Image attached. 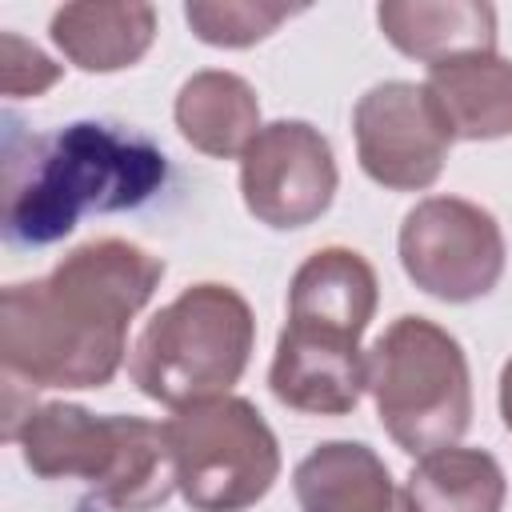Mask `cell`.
Listing matches in <instances>:
<instances>
[{
    "label": "cell",
    "mask_w": 512,
    "mask_h": 512,
    "mask_svg": "<svg viewBox=\"0 0 512 512\" xmlns=\"http://www.w3.org/2000/svg\"><path fill=\"white\" fill-rule=\"evenodd\" d=\"M296 8L292 4H252V0H224V4H188L184 20L204 44L216 48H248L264 40L276 24H284Z\"/></svg>",
    "instance_id": "obj_17"
},
{
    "label": "cell",
    "mask_w": 512,
    "mask_h": 512,
    "mask_svg": "<svg viewBox=\"0 0 512 512\" xmlns=\"http://www.w3.org/2000/svg\"><path fill=\"white\" fill-rule=\"evenodd\" d=\"M384 36L404 52L432 64L492 52L496 12L480 0H392L376 8Z\"/></svg>",
    "instance_id": "obj_12"
},
{
    "label": "cell",
    "mask_w": 512,
    "mask_h": 512,
    "mask_svg": "<svg viewBox=\"0 0 512 512\" xmlns=\"http://www.w3.org/2000/svg\"><path fill=\"white\" fill-rule=\"evenodd\" d=\"M296 500L304 512H408L384 460L368 444L328 440L296 464Z\"/></svg>",
    "instance_id": "obj_11"
},
{
    "label": "cell",
    "mask_w": 512,
    "mask_h": 512,
    "mask_svg": "<svg viewBox=\"0 0 512 512\" xmlns=\"http://www.w3.org/2000/svg\"><path fill=\"white\" fill-rule=\"evenodd\" d=\"M500 416H504V424H508V432H512V360H508L504 372H500Z\"/></svg>",
    "instance_id": "obj_19"
},
{
    "label": "cell",
    "mask_w": 512,
    "mask_h": 512,
    "mask_svg": "<svg viewBox=\"0 0 512 512\" xmlns=\"http://www.w3.org/2000/svg\"><path fill=\"white\" fill-rule=\"evenodd\" d=\"M164 152L120 124L76 120L56 136H32L28 160L4 148V236L56 244L84 212H124L164 184Z\"/></svg>",
    "instance_id": "obj_2"
},
{
    "label": "cell",
    "mask_w": 512,
    "mask_h": 512,
    "mask_svg": "<svg viewBox=\"0 0 512 512\" xmlns=\"http://www.w3.org/2000/svg\"><path fill=\"white\" fill-rule=\"evenodd\" d=\"M60 80V68L24 36L4 32L0 36V88L4 96L20 100V96H40Z\"/></svg>",
    "instance_id": "obj_18"
},
{
    "label": "cell",
    "mask_w": 512,
    "mask_h": 512,
    "mask_svg": "<svg viewBox=\"0 0 512 512\" xmlns=\"http://www.w3.org/2000/svg\"><path fill=\"white\" fill-rule=\"evenodd\" d=\"M352 132L360 168L396 192H420L436 184L448 144L456 140L428 88L408 80L368 88L352 112Z\"/></svg>",
    "instance_id": "obj_9"
},
{
    "label": "cell",
    "mask_w": 512,
    "mask_h": 512,
    "mask_svg": "<svg viewBox=\"0 0 512 512\" xmlns=\"http://www.w3.org/2000/svg\"><path fill=\"white\" fill-rule=\"evenodd\" d=\"M256 340L248 300L228 284L184 288L136 336L128 356L132 384L168 408L228 396L244 376Z\"/></svg>",
    "instance_id": "obj_5"
},
{
    "label": "cell",
    "mask_w": 512,
    "mask_h": 512,
    "mask_svg": "<svg viewBox=\"0 0 512 512\" xmlns=\"http://www.w3.org/2000/svg\"><path fill=\"white\" fill-rule=\"evenodd\" d=\"M400 264L428 296L464 304L496 288L504 272V236L480 204L432 196L400 224Z\"/></svg>",
    "instance_id": "obj_8"
},
{
    "label": "cell",
    "mask_w": 512,
    "mask_h": 512,
    "mask_svg": "<svg viewBox=\"0 0 512 512\" xmlns=\"http://www.w3.org/2000/svg\"><path fill=\"white\" fill-rule=\"evenodd\" d=\"M160 276V256L128 240H88L44 280L8 284L0 296L4 376L28 388H104Z\"/></svg>",
    "instance_id": "obj_1"
},
{
    "label": "cell",
    "mask_w": 512,
    "mask_h": 512,
    "mask_svg": "<svg viewBox=\"0 0 512 512\" xmlns=\"http://www.w3.org/2000/svg\"><path fill=\"white\" fill-rule=\"evenodd\" d=\"M376 312V272L352 248L312 252L288 288V324L272 356V396L308 416H344L368 388L360 332Z\"/></svg>",
    "instance_id": "obj_3"
},
{
    "label": "cell",
    "mask_w": 512,
    "mask_h": 512,
    "mask_svg": "<svg viewBox=\"0 0 512 512\" xmlns=\"http://www.w3.org/2000/svg\"><path fill=\"white\" fill-rule=\"evenodd\" d=\"M176 128L208 156H244L260 132V100L232 72H196L176 96Z\"/></svg>",
    "instance_id": "obj_15"
},
{
    "label": "cell",
    "mask_w": 512,
    "mask_h": 512,
    "mask_svg": "<svg viewBox=\"0 0 512 512\" xmlns=\"http://www.w3.org/2000/svg\"><path fill=\"white\" fill-rule=\"evenodd\" d=\"M408 512H500L508 496L504 468L480 448H440L420 456L408 484Z\"/></svg>",
    "instance_id": "obj_16"
},
{
    "label": "cell",
    "mask_w": 512,
    "mask_h": 512,
    "mask_svg": "<svg viewBox=\"0 0 512 512\" xmlns=\"http://www.w3.org/2000/svg\"><path fill=\"white\" fill-rule=\"evenodd\" d=\"M176 488L196 512H244L280 476V448L260 412L240 396H216L164 424Z\"/></svg>",
    "instance_id": "obj_7"
},
{
    "label": "cell",
    "mask_w": 512,
    "mask_h": 512,
    "mask_svg": "<svg viewBox=\"0 0 512 512\" xmlns=\"http://www.w3.org/2000/svg\"><path fill=\"white\" fill-rule=\"evenodd\" d=\"M444 124L460 140L512 136V60L496 52L456 56L428 68L424 80Z\"/></svg>",
    "instance_id": "obj_13"
},
{
    "label": "cell",
    "mask_w": 512,
    "mask_h": 512,
    "mask_svg": "<svg viewBox=\"0 0 512 512\" xmlns=\"http://www.w3.org/2000/svg\"><path fill=\"white\" fill-rule=\"evenodd\" d=\"M368 392L384 432L412 456L452 448L472 420L460 344L424 316L392 320L368 348Z\"/></svg>",
    "instance_id": "obj_6"
},
{
    "label": "cell",
    "mask_w": 512,
    "mask_h": 512,
    "mask_svg": "<svg viewBox=\"0 0 512 512\" xmlns=\"http://www.w3.org/2000/svg\"><path fill=\"white\" fill-rule=\"evenodd\" d=\"M40 480H84L112 512H152L176 488L164 424L140 416H92L76 404L28 408L12 432Z\"/></svg>",
    "instance_id": "obj_4"
},
{
    "label": "cell",
    "mask_w": 512,
    "mask_h": 512,
    "mask_svg": "<svg viewBox=\"0 0 512 512\" xmlns=\"http://www.w3.org/2000/svg\"><path fill=\"white\" fill-rule=\"evenodd\" d=\"M240 192L268 228H304L332 204L336 160L328 140L304 120H276L240 156Z\"/></svg>",
    "instance_id": "obj_10"
},
{
    "label": "cell",
    "mask_w": 512,
    "mask_h": 512,
    "mask_svg": "<svg viewBox=\"0 0 512 512\" xmlns=\"http://www.w3.org/2000/svg\"><path fill=\"white\" fill-rule=\"evenodd\" d=\"M156 36L148 4H64L52 16L56 48L84 72H116L136 64Z\"/></svg>",
    "instance_id": "obj_14"
}]
</instances>
